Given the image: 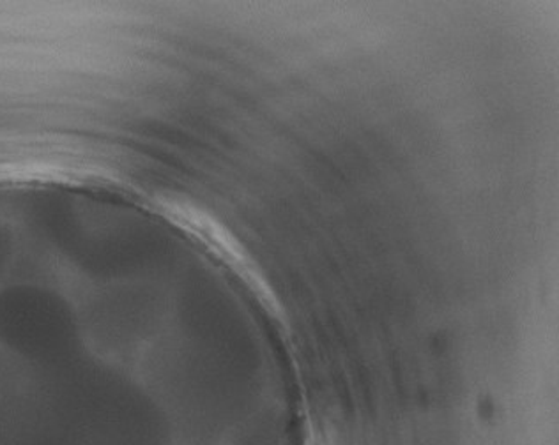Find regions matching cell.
<instances>
[{
	"label": "cell",
	"mask_w": 559,
	"mask_h": 445,
	"mask_svg": "<svg viewBox=\"0 0 559 445\" xmlns=\"http://www.w3.org/2000/svg\"><path fill=\"white\" fill-rule=\"evenodd\" d=\"M38 368L33 396L0 404V445H162L156 416L128 382L80 356Z\"/></svg>",
	"instance_id": "1"
},
{
	"label": "cell",
	"mask_w": 559,
	"mask_h": 445,
	"mask_svg": "<svg viewBox=\"0 0 559 445\" xmlns=\"http://www.w3.org/2000/svg\"><path fill=\"white\" fill-rule=\"evenodd\" d=\"M0 338L36 366L79 358V334L70 310L39 288H13L0 296Z\"/></svg>",
	"instance_id": "2"
}]
</instances>
